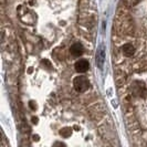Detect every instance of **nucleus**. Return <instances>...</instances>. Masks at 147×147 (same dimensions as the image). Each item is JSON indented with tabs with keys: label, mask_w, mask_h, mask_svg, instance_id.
<instances>
[{
	"label": "nucleus",
	"mask_w": 147,
	"mask_h": 147,
	"mask_svg": "<svg viewBox=\"0 0 147 147\" xmlns=\"http://www.w3.org/2000/svg\"><path fill=\"white\" fill-rule=\"evenodd\" d=\"M114 71L128 129L147 145V0H122L113 27Z\"/></svg>",
	"instance_id": "f257e3e1"
},
{
	"label": "nucleus",
	"mask_w": 147,
	"mask_h": 147,
	"mask_svg": "<svg viewBox=\"0 0 147 147\" xmlns=\"http://www.w3.org/2000/svg\"><path fill=\"white\" fill-rule=\"evenodd\" d=\"M73 86L76 90V92L79 93H84L86 92L90 88V83L86 76L81 75V76H76L73 81Z\"/></svg>",
	"instance_id": "f03ea898"
},
{
	"label": "nucleus",
	"mask_w": 147,
	"mask_h": 147,
	"mask_svg": "<svg viewBox=\"0 0 147 147\" xmlns=\"http://www.w3.org/2000/svg\"><path fill=\"white\" fill-rule=\"evenodd\" d=\"M74 67H75V71L79 72V73H84L86 72L90 67V63L86 59H79L75 64H74Z\"/></svg>",
	"instance_id": "7ed1b4c3"
},
{
	"label": "nucleus",
	"mask_w": 147,
	"mask_h": 147,
	"mask_svg": "<svg viewBox=\"0 0 147 147\" xmlns=\"http://www.w3.org/2000/svg\"><path fill=\"white\" fill-rule=\"evenodd\" d=\"M83 45H82L80 42H76V43H73L70 48V53L73 58H79L80 55H82L83 53Z\"/></svg>",
	"instance_id": "20e7f679"
},
{
	"label": "nucleus",
	"mask_w": 147,
	"mask_h": 147,
	"mask_svg": "<svg viewBox=\"0 0 147 147\" xmlns=\"http://www.w3.org/2000/svg\"><path fill=\"white\" fill-rule=\"evenodd\" d=\"M103 61H104V50L103 48L101 47L97 50V54H96V63L98 64L100 67H102V65H103Z\"/></svg>",
	"instance_id": "39448f33"
}]
</instances>
